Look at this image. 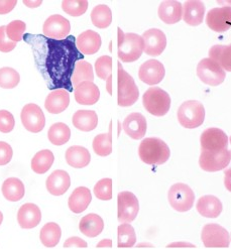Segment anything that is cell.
<instances>
[{
	"label": "cell",
	"instance_id": "1",
	"mask_svg": "<svg viewBox=\"0 0 231 249\" xmlns=\"http://www.w3.org/2000/svg\"><path fill=\"white\" fill-rule=\"evenodd\" d=\"M38 37L43 43V52L40 54L36 53V56H40V66L50 79V89L73 91L72 76L75 65L84 57L76 47V38L69 36L63 40H56L47 36Z\"/></svg>",
	"mask_w": 231,
	"mask_h": 249
},
{
	"label": "cell",
	"instance_id": "2",
	"mask_svg": "<svg viewBox=\"0 0 231 249\" xmlns=\"http://www.w3.org/2000/svg\"><path fill=\"white\" fill-rule=\"evenodd\" d=\"M139 156L142 162L151 165L166 163L170 157L169 145L158 137H147L142 140L139 147Z\"/></svg>",
	"mask_w": 231,
	"mask_h": 249
},
{
	"label": "cell",
	"instance_id": "3",
	"mask_svg": "<svg viewBox=\"0 0 231 249\" xmlns=\"http://www.w3.org/2000/svg\"><path fill=\"white\" fill-rule=\"evenodd\" d=\"M118 58L124 63H132L138 61L144 51V43L141 36L128 33L124 34L118 27Z\"/></svg>",
	"mask_w": 231,
	"mask_h": 249
},
{
	"label": "cell",
	"instance_id": "4",
	"mask_svg": "<svg viewBox=\"0 0 231 249\" xmlns=\"http://www.w3.org/2000/svg\"><path fill=\"white\" fill-rule=\"evenodd\" d=\"M117 66V104L120 107H129L139 100L140 90L133 78L124 71L122 65L118 63Z\"/></svg>",
	"mask_w": 231,
	"mask_h": 249
},
{
	"label": "cell",
	"instance_id": "5",
	"mask_svg": "<svg viewBox=\"0 0 231 249\" xmlns=\"http://www.w3.org/2000/svg\"><path fill=\"white\" fill-rule=\"evenodd\" d=\"M142 104L148 113L154 116H165L171 108V97L161 88L153 87L142 96Z\"/></svg>",
	"mask_w": 231,
	"mask_h": 249
},
{
	"label": "cell",
	"instance_id": "6",
	"mask_svg": "<svg viewBox=\"0 0 231 249\" xmlns=\"http://www.w3.org/2000/svg\"><path fill=\"white\" fill-rule=\"evenodd\" d=\"M178 120L183 127L195 129L201 126L205 120V108L199 101H186L179 107Z\"/></svg>",
	"mask_w": 231,
	"mask_h": 249
},
{
	"label": "cell",
	"instance_id": "7",
	"mask_svg": "<svg viewBox=\"0 0 231 249\" xmlns=\"http://www.w3.org/2000/svg\"><path fill=\"white\" fill-rule=\"evenodd\" d=\"M168 200L174 210L184 213L193 208L195 194L188 185L178 183L170 188L168 193Z\"/></svg>",
	"mask_w": 231,
	"mask_h": 249
},
{
	"label": "cell",
	"instance_id": "8",
	"mask_svg": "<svg viewBox=\"0 0 231 249\" xmlns=\"http://www.w3.org/2000/svg\"><path fill=\"white\" fill-rule=\"evenodd\" d=\"M197 76L204 84L218 86L224 82L226 72L218 63L210 58H205L197 65Z\"/></svg>",
	"mask_w": 231,
	"mask_h": 249
},
{
	"label": "cell",
	"instance_id": "9",
	"mask_svg": "<svg viewBox=\"0 0 231 249\" xmlns=\"http://www.w3.org/2000/svg\"><path fill=\"white\" fill-rule=\"evenodd\" d=\"M140 203L131 192H121L117 196V219L120 223H131L138 217Z\"/></svg>",
	"mask_w": 231,
	"mask_h": 249
},
{
	"label": "cell",
	"instance_id": "10",
	"mask_svg": "<svg viewBox=\"0 0 231 249\" xmlns=\"http://www.w3.org/2000/svg\"><path fill=\"white\" fill-rule=\"evenodd\" d=\"M231 153L228 149L219 151L201 150L199 158L200 168L208 173L224 171L230 163Z\"/></svg>",
	"mask_w": 231,
	"mask_h": 249
},
{
	"label": "cell",
	"instance_id": "11",
	"mask_svg": "<svg viewBox=\"0 0 231 249\" xmlns=\"http://www.w3.org/2000/svg\"><path fill=\"white\" fill-rule=\"evenodd\" d=\"M201 240L207 248H227L230 245V234L219 224L210 223L203 227Z\"/></svg>",
	"mask_w": 231,
	"mask_h": 249
},
{
	"label": "cell",
	"instance_id": "12",
	"mask_svg": "<svg viewBox=\"0 0 231 249\" xmlns=\"http://www.w3.org/2000/svg\"><path fill=\"white\" fill-rule=\"evenodd\" d=\"M20 119L24 128L33 133H38L45 128L46 117L43 110L36 104H26L20 114Z\"/></svg>",
	"mask_w": 231,
	"mask_h": 249
},
{
	"label": "cell",
	"instance_id": "13",
	"mask_svg": "<svg viewBox=\"0 0 231 249\" xmlns=\"http://www.w3.org/2000/svg\"><path fill=\"white\" fill-rule=\"evenodd\" d=\"M228 142L229 140L227 134L217 127H211L204 130L200 138L201 150L219 151L227 149Z\"/></svg>",
	"mask_w": 231,
	"mask_h": 249
},
{
	"label": "cell",
	"instance_id": "14",
	"mask_svg": "<svg viewBox=\"0 0 231 249\" xmlns=\"http://www.w3.org/2000/svg\"><path fill=\"white\" fill-rule=\"evenodd\" d=\"M44 35L56 40H63L67 38L68 35L71 32L70 21L60 15L51 16L44 23L43 26Z\"/></svg>",
	"mask_w": 231,
	"mask_h": 249
},
{
	"label": "cell",
	"instance_id": "15",
	"mask_svg": "<svg viewBox=\"0 0 231 249\" xmlns=\"http://www.w3.org/2000/svg\"><path fill=\"white\" fill-rule=\"evenodd\" d=\"M206 24L215 33H225L231 29V6L212 8L206 16Z\"/></svg>",
	"mask_w": 231,
	"mask_h": 249
},
{
	"label": "cell",
	"instance_id": "16",
	"mask_svg": "<svg viewBox=\"0 0 231 249\" xmlns=\"http://www.w3.org/2000/svg\"><path fill=\"white\" fill-rule=\"evenodd\" d=\"M142 39L144 43V53L147 56L158 57L167 48V36L164 32L159 29H151L143 33Z\"/></svg>",
	"mask_w": 231,
	"mask_h": 249
},
{
	"label": "cell",
	"instance_id": "17",
	"mask_svg": "<svg viewBox=\"0 0 231 249\" xmlns=\"http://www.w3.org/2000/svg\"><path fill=\"white\" fill-rule=\"evenodd\" d=\"M166 76V69L158 60H148L144 62L139 71L140 79L147 85H157L164 80Z\"/></svg>",
	"mask_w": 231,
	"mask_h": 249
},
{
	"label": "cell",
	"instance_id": "18",
	"mask_svg": "<svg viewBox=\"0 0 231 249\" xmlns=\"http://www.w3.org/2000/svg\"><path fill=\"white\" fill-rule=\"evenodd\" d=\"M122 128L132 140H142L145 136L147 129L146 119L142 114L139 112H133L126 116L124 123H122Z\"/></svg>",
	"mask_w": 231,
	"mask_h": 249
},
{
	"label": "cell",
	"instance_id": "19",
	"mask_svg": "<svg viewBox=\"0 0 231 249\" xmlns=\"http://www.w3.org/2000/svg\"><path fill=\"white\" fill-rule=\"evenodd\" d=\"M42 221V212L36 204L26 203L18 212V222L23 229H33Z\"/></svg>",
	"mask_w": 231,
	"mask_h": 249
},
{
	"label": "cell",
	"instance_id": "20",
	"mask_svg": "<svg viewBox=\"0 0 231 249\" xmlns=\"http://www.w3.org/2000/svg\"><path fill=\"white\" fill-rule=\"evenodd\" d=\"M71 186V178L66 171L57 170L53 172L47 178L46 187L53 196H62L69 190Z\"/></svg>",
	"mask_w": 231,
	"mask_h": 249
},
{
	"label": "cell",
	"instance_id": "21",
	"mask_svg": "<svg viewBox=\"0 0 231 249\" xmlns=\"http://www.w3.org/2000/svg\"><path fill=\"white\" fill-rule=\"evenodd\" d=\"M102 45V39L98 33L94 31H86L76 38V47L82 54L96 53Z\"/></svg>",
	"mask_w": 231,
	"mask_h": 249
},
{
	"label": "cell",
	"instance_id": "22",
	"mask_svg": "<svg viewBox=\"0 0 231 249\" xmlns=\"http://www.w3.org/2000/svg\"><path fill=\"white\" fill-rule=\"evenodd\" d=\"M75 100L81 105H94L100 98V90L93 82L81 83L74 89Z\"/></svg>",
	"mask_w": 231,
	"mask_h": 249
},
{
	"label": "cell",
	"instance_id": "23",
	"mask_svg": "<svg viewBox=\"0 0 231 249\" xmlns=\"http://www.w3.org/2000/svg\"><path fill=\"white\" fill-rule=\"evenodd\" d=\"M158 15L160 20L167 24L178 23L183 18V5L175 0L162 1L159 6Z\"/></svg>",
	"mask_w": 231,
	"mask_h": 249
},
{
	"label": "cell",
	"instance_id": "24",
	"mask_svg": "<svg viewBox=\"0 0 231 249\" xmlns=\"http://www.w3.org/2000/svg\"><path fill=\"white\" fill-rule=\"evenodd\" d=\"M70 104L69 92L65 89L52 91L46 98L45 107L52 114H59L68 108Z\"/></svg>",
	"mask_w": 231,
	"mask_h": 249
},
{
	"label": "cell",
	"instance_id": "25",
	"mask_svg": "<svg viewBox=\"0 0 231 249\" xmlns=\"http://www.w3.org/2000/svg\"><path fill=\"white\" fill-rule=\"evenodd\" d=\"M205 11V5L202 1L189 0L184 3L183 6V19L189 25L198 26L203 22Z\"/></svg>",
	"mask_w": 231,
	"mask_h": 249
},
{
	"label": "cell",
	"instance_id": "26",
	"mask_svg": "<svg viewBox=\"0 0 231 249\" xmlns=\"http://www.w3.org/2000/svg\"><path fill=\"white\" fill-rule=\"evenodd\" d=\"M196 209L201 216L213 219L220 216L223 210V205L217 197L213 195H206L197 201Z\"/></svg>",
	"mask_w": 231,
	"mask_h": 249
},
{
	"label": "cell",
	"instance_id": "27",
	"mask_svg": "<svg viewBox=\"0 0 231 249\" xmlns=\"http://www.w3.org/2000/svg\"><path fill=\"white\" fill-rule=\"evenodd\" d=\"M92 201V194L90 190L86 187H78L70 195L68 200L69 209L75 213L80 214L84 212Z\"/></svg>",
	"mask_w": 231,
	"mask_h": 249
},
{
	"label": "cell",
	"instance_id": "28",
	"mask_svg": "<svg viewBox=\"0 0 231 249\" xmlns=\"http://www.w3.org/2000/svg\"><path fill=\"white\" fill-rule=\"evenodd\" d=\"M67 163L74 169L86 168L91 161L89 150L81 145H73L67 149L65 154Z\"/></svg>",
	"mask_w": 231,
	"mask_h": 249
},
{
	"label": "cell",
	"instance_id": "29",
	"mask_svg": "<svg viewBox=\"0 0 231 249\" xmlns=\"http://www.w3.org/2000/svg\"><path fill=\"white\" fill-rule=\"evenodd\" d=\"M104 229L103 219L94 213H90L81 219L79 223V230L83 233L85 236L89 238L97 237L102 233Z\"/></svg>",
	"mask_w": 231,
	"mask_h": 249
},
{
	"label": "cell",
	"instance_id": "30",
	"mask_svg": "<svg viewBox=\"0 0 231 249\" xmlns=\"http://www.w3.org/2000/svg\"><path fill=\"white\" fill-rule=\"evenodd\" d=\"M73 125L84 132L94 130L98 125V116L93 110H78L73 115Z\"/></svg>",
	"mask_w": 231,
	"mask_h": 249
},
{
	"label": "cell",
	"instance_id": "31",
	"mask_svg": "<svg viewBox=\"0 0 231 249\" xmlns=\"http://www.w3.org/2000/svg\"><path fill=\"white\" fill-rule=\"evenodd\" d=\"M4 198L10 202H18L25 195L23 183L18 178H8L2 184L1 188Z\"/></svg>",
	"mask_w": 231,
	"mask_h": 249
},
{
	"label": "cell",
	"instance_id": "32",
	"mask_svg": "<svg viewBox=\"0 0 231 249\" xmlns=\"http://www.w3.org/2000/svg\"><path fill=\"white\" fill-rule=\"evenodd\" d=\"M62 237V229L55 222L47 223L39 232V239L44 246L48 248L56 247Z\"/></svg>",
	"mask_w": 231,
	"mask_h": 249
},
{
	"label": "cell",
	"instance_id": "33",
	"mask_svg": "<svg viewBox=\"0 0 231 249\" xmlns=\"http://www.w3.org/2000/svg\"><path fill=\"white\" fill-rule=\"evenodd\" d=\"M55 161V156L50 149H43L35 155L32 160V169L36 174H46Z\"/></svg>",
	"mask_w": 231,
	"mask_h": 249
},
{
	"label": "cell",
	"instance_id": "34",
	"mask_svg": "<svg viewBox=\"0 0 231 249\" xmlns=\"http://www.w3.org/2000/svg\"><path fill=\"white\" fill-rule=\"evenodd\" d=\"M49 141L53 145H64L71 138V130L67 124L58 122L53 124L48 131Z\"/></svg>",
	"mask_w": 231,
	"mask_h": 249
},
{
	"label": "cell",
	"instance_id": "35",
	"mask_svg": "<svg viewBox=\"0 0 231 249\" xmlns=\"http://www.w3.org/2000/svg\"><path fill=\"white\" fill-rule=\"evenodd\" d=\"M209 58L218 63L225 72H231V44L213 46L209 51Z\"/></svg>",
	"mask_w": 231,
	"mask_h": 249
},
{
	"label": "cell",
	"instance_id": "36",
	"mask_svg": "<svg viewBox=\"0 0 231 249\" xmlns=\"http://www.w3.org/2000/svg\"><path fill=\"white\" fill-rule=\"evenodd\" d=\"M93 150L99 157H108L112 154V131L111 125L107 133H101L94 137Z\"/></svg>",
	"mask_w": 231,
	"mask_h": 249
},
{
	"label": "cell",
	"instance_id": "37",
	"mask_svg": "<svg viewBox=\"0 0 231 249\" xmlns=\"http://www.w3.org/2000/svg\"><path fill=\"white\" fill-rule=\"evenodd\" d=\"M94 80V72H93V67L90 63L80 60L76 63L74 73L72 76V84L74 89L81 84V83L90 81L93 82Z\"/></svg>",
	"mask_w": 231,
	"mask_h": 249
},
{
	"label": "cell",
	"instance_id": "38",
	"mask_svg": "<svg viewBox=\"0 0 231 249\" xmlns=\"http://www.w3.org/2000/svg\"><path fill=\"white\" fill-rule=\"evenodd\" d=\"M91 20L98 29H107L112 22V11L105 4L95 6L91 11Z\"/></svg>",
	"mask_w": 231,
	"mask_h": 249
},
{
	"label": "cell",
	"instance_id": "39",
	"mask_svg": "<svg viewBox=\"0 0 231 249\" xmlns=\"http://www.w3.org/2000/svg\"><path fill=\"white\" fill-rule=\"evenodd\" d=\"M137 243V233L129 223H121L117 228V247L131 248Z\"/></svg>",
	"mask_w": 231,
	"mask_h": 249
},
{
	"label": "cell",
	"instance_id": "40",
	"mask_svg": "<svg viewBox=\"0 0 231 249\" xmlns=\"http://www.w3.org/2000/svg\"><path fill=\"white\" fill-rule=\"evenodd\" d=\"M20 76L15 69L4 67L0 69V87L4 89H12L18 85Z\"/></svg>",
	"mask_w": 231,
	"mask_h": 249
},
{
	"label": "cell",
	"instance_id": "41",
	"mask_svg": "<svg viewBox=\"0 0 231 249\" xmlns=\"http://www.w3.org/2000/svg\"><path fill=\"white\" fill-rule=\"evenodd\" d=\"M63 10L71 17L83 16L88 9L87 0H65L62 2Z\"/></svg>",
	"mask_w": 231,
	"mask_h": 249
},
{
	"label": "cell",
	"instance_id": "42",
	"mask_svg": "<svg viewBox=\"0 0 231 249\" xmlns=\"http://www.w3.org/2000/svg\"><path fill=\"white\" fill-rule=\"evenodd\" d=\"M93 193L95 197L101 201H110L112 199V179L110 178L100 179L94 186Z\"/></svg>",
	"mask_w": 231,
	"mask_h": 249
},
{
	"label": "cell",
	"instance_id": "43",
	"mask_svg": "<svg viewBox=\"0 0 231 249\" xmlns=\"http://www.w3.org/2000/svg\"><path fill=\"white\" fill-rule=\"evenodd\" d=\"M95 72L100 79L107 81L108 78L112 76V58L110 56L98 58L95 62Z\"/></svg>",
	"mask_w": 231,
	"mask_h": 249
},
{
	"label": "cell",
	"instance_id": "44",
	"mask_svg": "<svg viewBox=\"0 0 231 249\" xmlns=\"http://www.w3.org/2000/svg\"><path fill=\"white\" fill-rule=\"evenodd\" d=\"M25 31L26 24L21 20H13L6 25V35L15 43L22 40Z\"/></svg>",
	"mask_w": 231,
	"mask_h": 249
},
{
	"label": "cell",
	"instance_id": "45",
	"mask_svg": "<svg viewBox=\"0 0 231 249\" xmlns=\"http://www.w3.org/2000/svg\"><path fill=\"white\" fill-rule=\"evenodd\" d=\"M16 125V120L13 115L7 110H0V131L2 133H9Z\"/></svg>",
	"mask_w": 231,
	"mask_h": 249
},
{
	"label": "cell",
	"instance_id": "46",
	"mask_svg": "<svg viewBox=\"0 0 231 249\" xmlns=\"http://www.w3.org/2000/svg\"><path fill=\"white\" fill-rule=\"evenodd\" d=\"M17 48V43L9 39L6 35V26H0V52L9 53Z\"/></svg>",
	"mask_w": 231,
	"mask_h": 249
},
{
	"label": "cell",
	"instance_id": "47",
	"mask_svg": "<svg viewBox=\"0 0 231 249\" xmlns=\"http://www.w3.org/2000/svg\"><path fill=\"white\" fill-rule=\"evenodd\" d=\"M13 157V150L10 144L0 142V165H6L10 162Z\"/></svg>",
	"mask_w": 231,
	"mask_h": 249
},
{
	"label": "cell",
	"instance_id": "48",
	"mask_svg": "<svg viewBox=\"0 0 231 249\" xmlns=\"http://www.w3.org/2000/svg\"><path fill=\"white\" fill-rule=\"evenodd\" d=\"M65 248H70V247H77V248H87L88 244L85 240L80 238L78 236H73L68 238L64 243Z\"/></svg>",
	"mask_w": 231,
	"mask_h": 249
},
{
	"label": "cell",
	"instance_id": "49",
	"mask_svg": "<svg viewBox=\"0 0 231 249\" xmlns=\"http://www.w3.org/2000/svg\"><path fill=\"white\" fill-rule=\"evenodd\" d=\"M18 4L17 0H0V15H6Z\"/></svg>",
	"mask_w": 231,
	"mask_h": 249
},
{
	"label": "cell",
	"instance_id": "50",
	"mask_svg": "<svg viewBox=\"0 0 231 249\" xmlns=\"http://www.w3.org/2000/svg\"><path fill=\"white\" fill-rule=\"evenodd\" d=\"M168 248H196V245L187 241H175L167 245Z\"/></svg>",
	"mask_w": 231,
	"mask_h": 249
},
{
	"label": "cell",
	"instance_id": "51",
	"mask_svg": "<svg viewBox=\"0 0 231 249\" xmlns=\"http://www.w3.org/2000/svg\"><path fill=\"white\" fill-rule=\"evenodd\" d=\"M224 186L227 189V191H229L231 193V170L229 169H225L224 170Z\"/></svg>",
	"mask_w": 231,
	"mask_h": 249
},
{
	"label": "cell",
	"instance_id": "52",
	"mask_svg": "<svg viewBox=\"0 0 231 249\" xmlns=\"http://www.w3.org/2000/svg\"><path fill=\"white\" fill-rule=\"evenodd\" d=\"M23 3L30 8H36L42 4L43 1L42 0H35V1H32V0H26V1H23Z\"/></svg>",
	"mask_w": 231,
	"mask_h": 249
},
{
	"label": "cell",
	"instance_id": "53",
	"mask_svg": "<svg viewBox=\"0 0 231 249\" xmlns=\"http://www.w3.org/2000/svg\"><path fill=\"white\" fill-rule=\"evenodd\" d=\"M97 248H102V247H106V248H111L112 247V240L111 239H103L101 241H99V243L96 245Z\"/></svg>",
	"mask_w": 231,
	"mask_h": 249
},
{
	"label": "cell",
	"instance_id": "54",
	"mask_svg": "<svg viewBox=\"0 0 231 249\" xmlns=\"http://www.w3.org/2000/svg\"><path fill=\"white\" fill-rule=\"evenodd\" d=\"M111 80H112V76L111 77H109L107 79V85H106V87H107V91H108V93H109L110 95L112 94V86H111Z\"/></svg>",
	"mask_w": 231,
	"mask_h": 249
},
{
	"label": "cell",
	"instance_id": "55",
	"mask_svg": "<svg viewBox=\"0 0 231 249\" xmlns=\"http://www.w3.org/2000/svg\"><path fill=\"white\" fill-rule=\"evenodd\" d=\"M137 247H155L152 243H148V242H142V243H140L137 245Z\"/></svg>",
	"mask_w": 231,
	"mask_h": 249
},
{
	"label": "cell",
	"instance_id": "56",
	"mask_svg": "<svg viewBox=\"0 0 231 249\" xmlns=\"http://www.w3.org/2000/svg\"><path fill=\"white\" fill-rule=\"evenodd\" d=\"M2 221H3V214L1 211H0V225L2 224Z\"/></svg>",
	"mask_w": 231,
	"mask_h": 249
},
{
	"label": "cell",
	"instance_id": "57",
	"mask_svg": "<svg viewBox=\"0 0 231 249\" xmlns=\"http://www.w3.org/2000/svg\"><path fill=\"white\" fill-rule=\"evenodd\" d=\"M230 153H231V150H230ZM227 169L231 170V160H230V163H229V165H228V167H227Z\"/></svg>",
	"mask_w": 231,
	"mask_h": 249
},
{
	"label": "cell",
	"instance_id": "58",
	"mask_svg": "<svg viewBox=\"0 0 231 249\" xmlns=\"http://www.w3.org/2000/svg\"><path fill=\"white\" fill-rule=\"evenodd\" d=\"M229 142H230V144H231V136H230V138H229Z\"/></svg>",
	"mask_w": 231,
	"mask_h": 249
},
{
	"label": "cell",
	"instance_id": "59",
	"mask_svg": "<svg viewBox=\"0 0 231 249\" xmlns=\"http://www.w3.org/2000/svg\"><path fill=\"white\" fill-rule=\"evenodd\" d=\"M230 241H231V235H230Z\"/></svg>",
	"mask_w": 231,
	"mask_h": 249
}]
</instances>
